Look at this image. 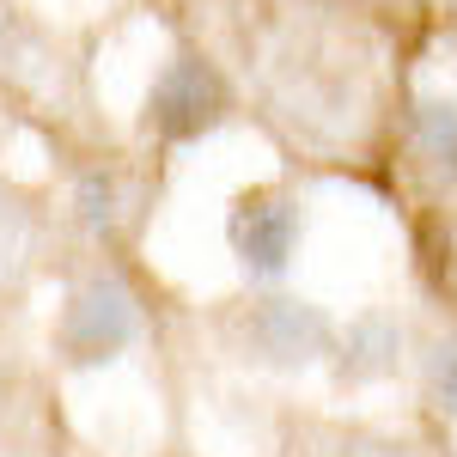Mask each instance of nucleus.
Segmentation results:
<instances>
[{
	"mask_svg": "<svg viewBox=\"0 0 457 457\" xmlns=\"http://www.w3.org/2000/svg\"><path fill=\"white\" fill-rule=\"evenodd\" d=\"M135 299L122 293L116 281H86L79 293L68 299V312H62V360L68 366H104L116 353L135 342Z\"/></svg>",
	"mask_w": 457,
	"mask_h": 457,
	"instance_id": "1",
	"label": "nucleus"
},
{
	"mask_svg": "<svg viewBox=\"0 0 457 457\" xmlns=\"http://www.w3.org/2000/svg\"><path fill=\"white\" fill-rule=\"evenodd\" d=\"M220 116H226V86H220V73L208 62L177 55L171 68L153 79V98H146L153 135H165V141H202L208 129H220Z\"/></svg>",
	"mask_w": 457,
	"mask_h": 457,
	"instance_id": "2",
	"label": "nucleus"
},
{
	"mask_svg": "<svg viewBox=\"0 0 457 457\" xmlns=\"http://www.w3.org/2000/svg\"><path fill=\"white\" fill-rule=\"evenodd\" d=\"M226 232H232V256L245 262L250 281H281L299 250V208L281 195H245Z\"/></svg>",
	"mask_w": 457,
	"mask_h": 457,
	"instance_id": "3",
	"label": "nucleus"
},
{
	"mask_svg": "<svg viewBox=\"0 0 457 457\" xmlns=\"http://www.w3.org/2000/svg\"><path fill=\"white\" fill-rule=\"evenodd\" d=\"M329 336H336L329 317L305 299H262L256 317H250V342L275 366H305L317 353H329Z\"/></svg>",
	"mask_w": 457,
	"mask_h": 457,
	"instance_id": "4",
	"label": "nucleus"
},
{
	"mask_svg": "<svg viewBox=\"0 0 457 457\" xmlns=\"http://www.w3.org/2000/svg\"><path fill=\"white\" fill-rule=\"evenodd\" d=\"M396 348H403V336H396L390 317H360L342 336V372L348 378H378V372L396 366Z\"/></svg>",
	"mask_w": 457,
	"mask_h": 457,
	"instance_id": "5",
	"label": "nucleus"
},
{
	"mask_svg": "<svg viewBox=\"0 0 457 457\" xmlns=\"http://www.w3.org/2000/svg\"><path fill=\"white\" fill-rule=\"evenodd\" d=\"M415 146L445 183H457V104H439V98L415 104Z\"/></svg>",
	"mask_w": 457,
	"mask_h": 457,
	"instance_id": "6",
	"label": "nucleus"
},
{
	"mask_svg": "<svg viewBox=\"0 0 457 457\" xmlns=\"http://www.w3.org/2000/svg\"><path fill=\"white\" fill-rule=\"evenodd\" d=\"M79 220H86L92 232H110V226H116V183H110L104 171L79 177Z\"/></svg>",
	"mask_w": 457,
	"mask_h": 457,
	"instance_id": "7",
	"label": "nucleus"
},
{
	"mask_svg": "<svg viewBox=\"0 0 457 457\" xmlns=\"http://www.w3.org/2000/svg\"><path fill=\"white\" fill-rule=\"evenodd\" d=\"M433 390H439L445 409H457V336L439 342V353H433Z\"/></svg>",
	"mask_w": 457,
	"mask_h": 457,
	"instance_id": "8",
	"label": "nucleus"
},
{
	"mask_svg": "<svg viewBox=\"0 0 457 457\" xmlns=\"http://www.w3.org/2000/svg\"><path fill=\"white\" fill-rule=\"evenodd\" d=\"M12 208H6V202H0V269H6V262H12Z\"/></svg>",
	"mask_w": 457,
	"mask_h": 457,
	"instance_id": "9",
	"label": "nucleus"
}]
</instances>
